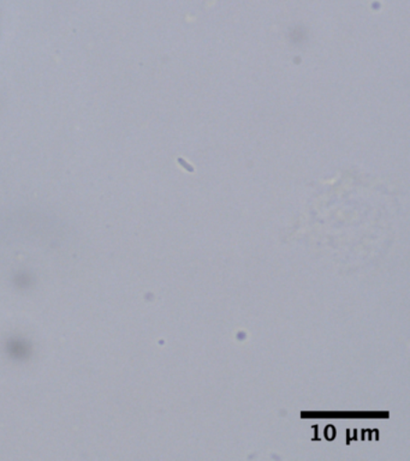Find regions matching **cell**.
Masks as SVG:
<instances>
[]
</instances>
